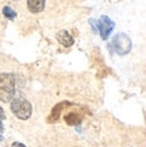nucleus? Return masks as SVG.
I'll list each match as a JSON object with an SVG mask.
<instances>
[{"mask_svg": "<svg viewBox=\"0 0 146 147\" xmlns=\"http://www.w3.org/2000/svg\"><path fill=\"white\" fill-rule=\"evenodd\" d=\"M11 111L18 119L27 120L33 113V107H31V102H29L27 100L16 97L12 98V101H11Z\"/></svg>", "mask_w": 146, "mask_h": 147, "instance_id": "nucleus-2", "label": "nucleus"}, {"mask_svg": "<svg viewBox=\"0 0 146 147\" xmlns=\"http://www.w3.org/2000/svg\"><path fill=\"white\" fill-rule=\"evenodd\" d=\"M81 119H83V116L77 115L75 112H71V113H68L65 116V120H67L68 124H79L80 121H81Z\"/></svg>", "mask_w": 146, "mask_h": 147, "instance_id": "nucleus-7", "label": "nucleus"}, {"mask_svg": "<svg viewBox=\"0 0 146 147\" xmlns=\"http://www.w3.org/2000/svg\"><path fill=\"white\" fill-rule=\"evenodd\" d=\"M89 23H91V26H92L93 31H97V22L95 19H89Z\"/></svg>", "mask_w": 146, "mask_h": 147, "instance_id": "nucleus-9", "label": "nucleus"}, {"mask_svg": "<svg viewBox=\"0 0 146 147\" xmlns=\"http://www.w3.org/2000/svg\"><path fill=\"white\" fill-rule=\"evenodd\" d=\"M11 147H26L23 143H20V142H15V143H12V146Z\"/></svg>", "mask_w": 146, "mask_h": 147, "instance_id": "nucleus-10", "label": "nucleus"}, {"mask_svg": "<svg viewBox=\"0 0 146 147\" xmlns=\"http://www.w3.org/2000/svg\"><path fill=\"white\" fill-rule=\"evenodd\" d=\"M114 28H115V23L112 22L108 16H106V15H103L102 18L97 20V31L100 32L102 39L106 40L110 36V34L112 32Z\"/></svg>", "mask_w": 146, "mask_h": 147, "instance_id": "nucleus-4", "label": "nucleus"}, {"mask_svg": "<svg viewBox=\"0 0 146 147\" xmlns=\"http://www.w3.org/2000/svg\"><path fill=\"white\" fill-rule=\"evenodd\" d=\"M4 117H5L4 111H3V108L0 107V119H1V120H4Z\"/></svg>", "mask_w": 146, "mask_h": 147, "instance_id": "nucleus-11", "label": "nucleus"}, {"mask_svg": "<svg viewBox=\"0 0 146 147\" xmlns=\"http://www.w3.org/2000/svg\"><path fill=\"white\" fill-rule=\"evenodd\" d=\"M45 4H46V0H27V8L33 13L42 12L45 9Z\"/></svg>", "mask_w": 146, "mask_h": 147, "instance_id": "nucleus-5", "label": "nucleus"}, {"mask_svg": "<svg viewBox=\"0 0 146 147\" xmlns=\"http://www.w3.org/2000/svg\"><path fill=\"white\" fill-rule=\"evenodd\" d=\"M3 13H4L5 18H8V19H15L16 18V12H15L11 7H8V5H5L4 8H3Z\"/></svg>", "mask_w": 146, "mask_h": 147, "instance_id": "nucleus-8", "label": "nucleus"}, {"mask_svg": "<svg viewBox=\"0 0 146 147\" xmlns=\"http://www.w3.org/2000/svg\"><path fill=\"white\" fill-rule=\"evenodd\" d=\"M15 93V77L11 73H0V100L8 102Z\"/></svg>", "mask_w": 146, "mask_h": 147, "instance_id": "nucleus-1", "label": "nucleus"}, {"mask_svg": "<svg viewBox=\"0 0 146 147\" xmlns=\"http://www.w3.org/2000/svg\"><path fill=\"white\" fill-rule=\"evenodd\" d=\"M57 40L61 43L62 46H65V47L72 46V45H73V42H75V40H73V38H72V35L68 31H65V30H64V31H60L57 34Z\"/></svg>", "mask_w": 146, "mask_h": 147, "instance_id": "nucleus-6", "label": "nucleus"}, {"mask_svg": "<svg viewBox=\"0 0 146 147\" xmlns=\"http://www.w3.org/2000/svg\"><path fill=\"white\" fill-rule=\"evenodd\" d=\"M111 46L118 55H126L131 51V39L126 34H118L114 36Z\"/></svg>", "mask_w": 146, "mask_h": 147, "instance_id": "nucleus-3", "label": "nucleus"}]
</instances>
